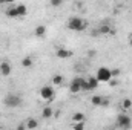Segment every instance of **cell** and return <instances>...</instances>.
Here are the masks:
<instances>
[{
    "label": "cell",
    "mask_w": 132,
    "mask_h": 130,
    "mask_svg": "<svg viewBox=\"0 0 132 130\" xmlns=\"http://www.w3.org/2000/svg\"><path fill=\"white\" fill-rule=\"evenodd\" d=\"M97 31H98V34H100V35H108V34H115V31H114V29H112V28H111L109 25H103V23H101V25L98 26V29H97Z\"/></svg>",
    "instance_id": "9"
},
{
    "label": "cell",
    "mask_w": 132,
    "mask_h": 130,
    "mask_svg": "<svg viewBox=\"0 0 132 130\" xmlns=\"http://www.w3.org/2000/svg\"><path fill=\"white\" fill-rule=\"evenodd\" d=\"M55 55H57V58H60V60H66V58H69V57L72 55V52H71L69 49L63 48V46H60V48L55 49Z\"/></svg>",
    "instance_id": "7"
},
{
    "label": "cell",
    "mask_w": 132,
    "mask_h": 130,
    "mask_svg": "<svg viewBox=\"0 0 132 130\" xmlns=\"http://www.w3.org/2000/svg\"><path fill=\"white\" fill-rule=\"evenodd\" d=\"M15 8H17V15L19 17H25L28 14V6L25 3H19V5H15Z\"/></svg>",
    "instance_id": "10"
},
{
    "label": "cell",
    "mask_w": 132,
    "mask_h": 130,
    "mask_svg": "<svg viewBox=\"0 0 132 130\" xmlns=\"http://www.w3.org/2000/svg\"><path fill=\"white\" fill-rule=\"evenodd\" d=\"M129 44H131V46H132V35H131V37H129Z\"/></svg>",
    "instance_id": "25"
},
{
    "label": "cell",
    "mask_w": 132,
    "mask_h": 130,
    "mask_svg": "<svg viewBox=\"0 0 132 130\" xmlns=\"http://www.w3.org/2000/svg\"><path fill=\"white\" fill-rule=\"evenodd\" d=\"M22 103H23L22 97L17 95V94H9V95H6L3 98V104L6 107H19V106H22Z\"/></svg>",
    "instance_id": "2"
},
{
    "label": "cell",
    "mask_w": 132,
    "mask_h": 130,
    "mask_svg": "<svg viewBox=\"0 0 132 130\" xmlns=\"http://www.w3.org/2000/svg\"><path fill=\"white\" fill-rule=\"evenodd\" d=\"M11 72H12V67H11V64H9L8 61H2V63H0V73H2L3 77L11 75Z\"/></svg>",
    "instance_id": "8"
},
{
    "label": "cell",
    "mask_w": 132,
    "mask_h": 130,
    "mask_svg": "<svg viewBox=\"0 0 132 130\" xmlns=\"http://www.w3.org/2000/svg\"><path fill=\"white\" fill-rule=\"evenodd\" d=\"M71 119H72L74 124H77V123H85V115H83L81 112H75V113H72Z\"/></svg>",
    "instance_id": "12"
},
{
    "label": "cell",
    "mask_w": 132,
    "mask_h": 130,
    "mask_svg": "<svg viewBox=\"0 0 132 130\" xmlns=\"http://www.w3.org/2000/svg\"><path fill=\"white\" fill-rule=\"evenodd\" d=\"M52 115H54V110H52V107L46 106V107H43V109H42V118H45V119H49Z\"/></svg>",
    "instance_id": "11"
},
{
    "label": "cell",
    "mask_w": 132,
    "mask_h": 130,
    "mask_svg": "<svg viewBox=\"0 0 132 130\" xmlns=\"http://www.w3.org/2000/svg\"><path fill=\"white\" fill-rule=\"evenodd\" d=\"M101 103H103V97H100V95H94V97H91V104L92 106H101Z\"/></svg>",
    "instance_id": "17"
},
{
    "label": "cell",
    "mask_w": 132,
    "mask_h": 130,
    "mask_svg": "<svg viewBox=\"0 0 132 130\" xmlns=\"http://www.w3.org/2000/svg\"><path fill=\"white\" fill-rule=\"evenodd\" d=\"M117 124H118L121 129H129L131 124H132L131 116H129L128 113H120V115L117 116Z\"/></svg>",
    "instance_id": "5"
},
{
    "label": "cell",
    "mask_w": 132,
    "mask_h": 130,
    "mask_svg": "<svg viewBox=\"0 0 132 130\" xmlns=\"http://www.w3.org/2000/svg\"><path fill=\"white\" fill-rule=\"evenodd\" d=\"M95 78L98 80V83H109V81L112 80V73H111V69H109V67H104V66L98 67Z\"/></svg>",
    "instance_id": "3"
},
{
    "label": "cell",
    "mask_w": 132,
    "mask_h": 130,
    "mask_svg": "<svg viewBox=\"0 0 132 130\" xmlns=\"http://www.w3.org/2000/svg\"><path fill=\"white\" fill-rule=\"evenodd\" d=\"M60 5H62L60 0H52V2H51V6H60Z\"/></svg>",
    "instance_id": "23"
},
{
    "label": "cell",
    "mask_w": 132,
    "mask_h": 130,
    "mask_svg": "<svg viewBox=\"0 0 132 130\" xmlns=\"http://www.w3.org/2000/svg\"><path fill=\"white\" fill-rule=\"evenodd\" d=\"M45 34H46V26H45V25H38V26L35 28V31H34V35L38 37V38L45 37Z\"/></svg>",
    "instance_id": "13"
},
{
    "label": "cell",
    "mask_w": 132,
    "mask_h": 130,
    "mask_svg": "<svg viewBox=\"0 0 132 130\" xmlns=\"http://www.w3.org/2000/svg\"><path fill=\"white\" fill-rule=\"evenodd\" d=\"M32 58L31 57H23V60H22V66L23 67H31L32 66Z\"/></svg>",
    "instance_id": "19"
},
{
    "label": "cell",
    "mask_w": 132,
    "mask_h": 130,
    "mask_svg": "<svg viewBox=\"0 0 132 130\" xmlns=\"http://www.w3.org/2000/svg\"><path fill=\"white\" fill-rule=\"evenodd\" d=\"M25 126H26V129H28V130H34V129H37V127H38V123H37V119L29 118V119H26Z\"/></svg>",
    "instance_id": "14"
},
{
    "label": "cell",
    "mask_w": 132,
    "mask_h": 130,
    "mask_svg": "<svg viewBox=\"0 0 132 130\" xmlns=\"http://www.w3.org/2000/svg\"><path fill=\"white\" fill-rule=\"evenodd\" d=\"M5 14H6L8 17H11V18H15V17H19V15H17V8H15V5H12L11 8H8V9L5 11Z\"/></svg>",
    "instance_id": "16"
},
{
    "label": "cell",
    "mask_w": 132,
    "mask_h": 130,
    "mask_svg": "<svg viewBox=\"0 0 132 130\" xmlns=\"http://www.w3.org/2000/svg\"><path fill=\"white\" fill-rule=\"evenodd\" d=\"M40 97H42V99H45V101H54V98H55L54 87L52 86H43L40 89Z\"/></svg>",
    "instance_id": "4"
},
{
    "label": "cell",
    "mask_w": 132,
    "mask_h": 130,
    "mask_svg": "<svg viewBox=\"0 0 132 130\" xmlns=\"http://www.w3.org/2000/svg\"><path fill=\"white\" fill-rule=\"evenodd\" d=\"M81 81H83V78L75 77V78L69 83V92H71V94H78V92L81 90Z\"/></svg>",
    "instance_id": "6"
},
{
    "label": "cell",
    "mask_w": 132,
    "mask_h": 130,
    "mask_svg": "<svg viewBox=\"0 0 132 130\" xmlns=\"http://www.w3.org/2000/svg\"><path fill=\"white\" fill-rule=\"evenodd\" d=\"M72 130H85V123H77V124H72Z\"/></svg>",
    "instance_id": "20"
},
{
    "label": "cell",
    "mask_w": 132,
    "mask_h": 130,
    "mask_svg": "<svg viewBox=\"0 0 132 130\" xmlns=\"http://www.w3.org/2000/svg\"><path fill=\"white\" fill-rule=\"evenodd\" d=\"M111 73H112V78H114V77H118V75H120V69H118V67H117V69H111Z\"/></svg>",
    "instance_id": "21"
},
{
    "label": "cell",
    "mask_w": 132,
    "mask_h": 130,
    "mask_svg": "<svg viewBox=\"0 0 132 130\" xmlns=\"http://www.w3.org/2000/svg\"><path fill=\"white\" fill-rule=\"evenodd\" d=\"M109 103H111V101H109V98H103V103H101V107H108V106H109Z\"/></svg>",
    "instance_id": "22"
},
{
    "label": "cell",
    "mask_w": 132,
    "mask_h": 130,
    "mask_svg": "<svg viewBox=\"0 0 132 130\" xmlns=\"http://www.w3.org/2000/svg\"><path fill=\"white\" fill-rule=\"evenodd\" d=\"M63 81H65L63 75H60V73H54V77H52V84H54V86H62Z\"/></svg>",
    "instance_id": "15"
},
{
    "label": "cell",
    "mask_w": 132,
    "mask_h": 130,
    "mask_svg": "<svg viewBox=\"0 0 132 130\" xmlns=\"http://www.w3.org/2000/svg\"><path fill=\"white\" fill-rule=\"evenodd\" d=\"M17 130H26V126L25 124H19L17 126Z\"/></svg>",
    "instance_id": "24"
},
{
    "label": "cell",
    "mask_w": 132,
    "mask_h": 130,
    "mask_svg": "<svg viewBox=\"0 0 132 130\" xmlns=\"http://www.w3.org/2000/svg\"><path fill=\"white\" fill-rule=\"evenodd\" d=\"M132 107V99L131 98H125L123 101H121V109L123 110H129Z\"/></svg>",
    "instance_id": "18"
},
{
    "label": "cell",
    "mask_w": 132,
    "mask_h": 130,
    "mask_svg": "<svg viewBox=\"0 0 132 130\" xmlns=\"http://www.w3.org/2000/svg\"><path fill=\"white\" fill-rule=\"evenodd\" d=\"M0 130H2V127H0Z\"/></svg>",
    "instance_id": "26"
},
{
    "label": "cell",
    "mask_w": 132,
    "mask_h": 130,
    "mask_svg": "<svg viewBox=\"0 0 132 130\" xmlns=\"http://www.w3.org/2000/svg\"><path fill=\"white\" fill-rule=\"evenodd\" d=\"M88 28V22L83 20L81 17H71L68 20V29L75 31V32H81Z\"/></svg>",
    "instance_id": "1"
}]
</instances>
